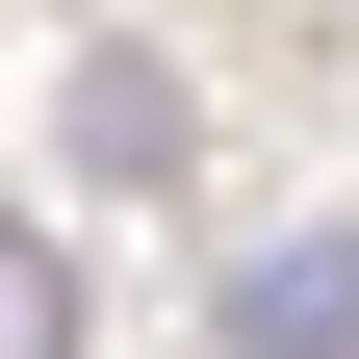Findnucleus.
Here are the masks:
<instances>
[{
	"mask_svg": "<svg viewBox=\"0 0 359 359\" xmlns=\"http://www.w3.org/2000/svg\"><path fill=\"white\" fill-rule=\"evenodd\" d=\"M231 359H359V231H283V257H231Z\"/></svg>",
	"mask_w": 359,
	"mask_h": 359,
	"instance_id": "f257e3e1",
	"label": "nucleus"
},
{
	"mask_svg": "<svg viewBox=\"0 0 359 359\" xmlns=\"http://www.w3.org/2000/svg\"><path fill=\"white\" fill-rule=\"evenodd\" d=\"M180 128L205 103H180L154 52H77V180H180Z\"/></svg>",
	"mask_w": 359,
	"mask_h": 359,
	"instance_id": "f03ea898",
	"label": "nucleus"
},
{
	"mask_svg": "<svg viewBox=\"0 0 359 359\" xmlns=\"http://www.w3.org/2000/svg\"><path fill=\"white\" fill-rule=\"evenodd\" d=\"M0 359H77V257L26 231V205H0Z\"/></svg>",
	"mask_w": 359,
	"mask_h": 359,
	"instance_id": "7ed1b4c3",
	"label": "nucleus"
}]
</instances>
